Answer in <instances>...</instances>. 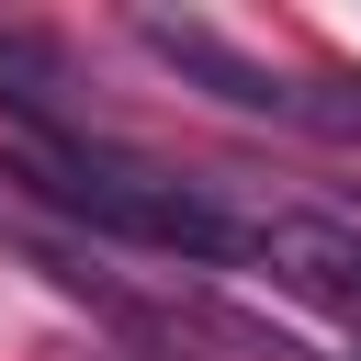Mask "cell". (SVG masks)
I'll use <instances>...</instances> for the list:
<instances>
[{
    "instance_id": "obj_4",
    "label": "cell",
    "mask_w": 361,
    "mask_h": 361,
    "mask_svg": "<svg viewBox=\"0 0 361 361\" xmlns=\"http://www.w3.org/2000/svg\"><path fill=\"white\" fill-rule=\"evenodd\" d=\"M0 113H11V135H90L79 68L45 34H0Z\"/></svg>"
},
{
    "instance_id": "obj_1",
    "label": "cell",
    "mask_w": 361,
    "mask_h": 361,
    "mask_svg": "<svg viewBox=\"0 0 361 361\" xmlns=\"http://www.w3.org/2000/svg\"><path fill=\"white\" fill-rule=\"evenodd\" d=\"M0 180L45 214H68L79 237H113V248H158V259H192V271H226L248 259V214L135 147H113L102 124L90 135H11L0 147Z\"/></svg>"
},
{
    "instance_id": "obj_5",
    "label": "cell",
    "mask_w": 361,
    "mask_h": 361,
    "mask_svg": "<svg viewBox=\"0 0 361 361\" xmlns=\"http://www.w3.org/2000/svg\"><path fill=\"white\" fill-rule=\"evenodd\" d=\"M350 361H361V338H350Z\"/></svg>"
},
{
    "instance_id": "obj_2",
    "label": "cell",
    "mask_w": 361,
    "mask_h": 361,
    "mask_svg": "<svg viewBox=\"0 0 361 361\" xmlns=\"http://www.w3.org/2000/svg\"><path fill=\"white\" fill-rule=\"evenodd\" d=\"M135 45L158 56V68H180L203 102H226V113H248V124H305V79H282V68H259V56H237L214 23H169V11H135Z\"/></svg>"
},
{
    "instance_id": "obj_3",
    "label": "cell",
    "mask_w": 361,
    "mask_h": 361,
    "mask_svg": "<svg viewBox=\"0 0 361 361\" xmlns=\"http://www.w3.org/2000/svg\"><path fill=\"white\" fill-rule=\"evenodd\" d=\"M248 259L271 282L338 305L350 338H361V226H338V214H248Z\"/></svg>"
}]
</instances>
